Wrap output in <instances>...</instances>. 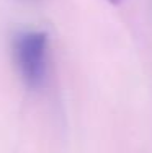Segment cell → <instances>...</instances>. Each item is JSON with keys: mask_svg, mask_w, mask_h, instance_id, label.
Returning a JSON list of instances; mask_svg holds the SVG:
<instances>
[{"mask_svg": "<svg viewBox=\"0 0 152 153\" xmlns=\"http://www.w3.org/2000/svg\"><path fill=\"white\" fill-rule=\"evenodd\" d=\"M13 54L21 78L30 88H41L48 74V34L20 33L13 41Z\"/></svg>", "mask_w": 152, "mask_h": 153, "instance_id": "obj_1", "label": "cell"}, {"mask_svg": "<svg viewBox=\"0 0 152 153\" xmlns=\"http://www.w3.org/2000/svg\"><path fill=\"white\" fill-rule=\"evenodd\" d=\"M108 2H110V3H113V5H116V3H119L121 0H108Z\"/></svg>", "mask_w": 152, "mask_h": 153, "instance_id": "obj_2", "label": "cell"}]
</instances>
